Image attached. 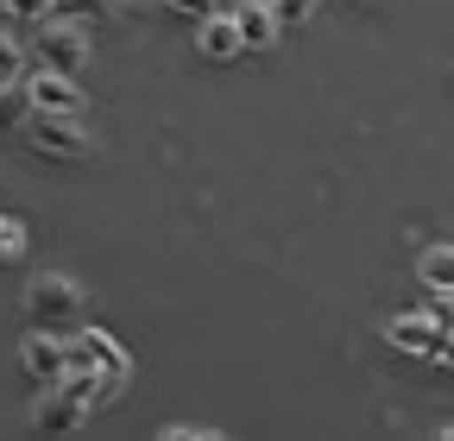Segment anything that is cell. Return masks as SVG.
<instances>
[{"instance_id":"obj_14","label":"cell","mask_w":454,"mask_h":441,"mask_svg":"<svg viewBox=\"0 0 454 441\" xmlns=\"http://www.w3.org/2000/svg\"><path fill=\"white\" fill-rule=\"evenodd\" d=\"M51 19H70V26H101V19H107V0H51Z\"/></svg>"},{"instance_id":"obj_8","label":"cell","mask_w":454,"mask_h":441,"mask_svg":"<svg viewBox=\"0 0 454 441\" xmlns=\"http://www.w3.org/2000/svg\"><path fill=\"white\" fill-rule=\"evenodd\" d=\"M20 372L32 384H57L64 378V335H51V328H32L20 341Z\"/></svg>"},{"instance_id":"obj_9","label":"cell","mask_w":454,"mask_h":441,"mask_svg":"<svg viewBox=\"0 0 454 441\" xmlns=\"http://www.w3.org/2000/svg\"><path fill=\"white\" fill-rule=\"evenodd\" d=\"M196 50H202L208 64H234V58H240V32H234V13L208 7V13L196 19Z\"/></svg>"},{"instance_id":"obj_17","label":"cell","mask_w":454,"mask_h":441,"mask_svg":"<svg viewBox=\"0 0 454 441\" xmlns=\"http://www.w3.org/2000/svg\"><path fill=\"white\" fill-rule=\"evenodd\" d=\"M26 76V50H20V32L0 26V82H20Z\"/></svg>"},{"instance_id":"obj_10","label":"cell","mask_w":454,"mask_h":441,"mask_svg":"<svg viewBox=\"0 0 454 441\" xmlns=\"http://www.w3.org/2000/svg\"><path fill=\"white\" fill-rule=\"evenodd\" d=\"M234 13V32H240V50H271L284 32H278V19H271V7L265 0H247V7H227Z\"/></svg>"},{"instance_id":"obj_5","label":"cell","mask_w":454,"mask_h":441,"mask_svg":"<svg viewBox=\"0 0 454 441\" xmlns=\"http://www.w3.org/2000/svg\"><path fill=\"white\" fill-rule=\"evenodd\" d=\"M20 89H26V101H32V114H70V120H82V89H76V76H64V70H26L20 76Z\"/></svg>"},{"instance_id":"obj_1","label":"cell","mask_w":454,"mask_h":441,"mask_svg":"<svg viewBox=\"0 0 454 441\" xmlns=\"http://www.w3.org/2000/svg\"><path fill=\"white\" fill-rule=\"evenodd\" d=\"M82 309H89V297H82L76 278H64V271H38V278L26 284V321H32V328L64 335V328L82 321Z\"/></svg>"},{"instance_id":"obj_4","label":"cell","mask_w":454,"mask_h":441,"mask_svg":"<svg viewBox=\"0 0 454 441\" xmlns=\"http://www.w3.org/2000/svg\"><path fill=\"white\" fill-rule=\"evenodd\" d=\"M32 50H38V64H44V70L82 76V70H89V26L44 19V26H32Z\"/></svg>"},{"instance_id":"obj_3","label":"cell","mask_w":454,"mask_h":441,"mask_svg":"<svg viewBox=\"0 0 454 441\" xmlns=\"http://www.w3.org/2000/svg\"><path fill=\"white\" fill-rule=\"evenodd\" d=\"M20 139H26L32 158H51V164H89V158H95V139H89L82 120H70V114H26Z\"/></svg>"},{"instance_id":"obj_20","label":"cell","mask_w":454,"mask_h":441,"mask_svg":"<svg viewBox=\"0 0 454 441\" xmlns=\"http://www.w3.org/2000/svg\"><path fill=\"white\" fill-rule=\"evenodd\" d=\"M215 7H221V13H227V7H247V0H215Z\"/></svg>"},{"instance_id":"obj_11","label":"cell","mask_w":454,"mask_h":441,"mask_svg":"<svg viewBox=\"0 0 454 441\" xmlns=\"http://www.w3.org/2000/svg\"><path fill=\"white\" fill-rule=\"evenodd\" d=\"M417 284H429V290H454V246H448V240H435V246L417 252Z\"/></svg>"},{"instance_id":"obj_6","label":"cell","mask_w":454,"mask_h":441,"mask_svg":"<svg viewBox=\"0 0 454 441\" xmlns=\"http://www.w3.org/2000/svg\"><path fill=\"white\" fill-rule=\"evenodd\" d=\"M38 435H76L82 422H89V404L82 398H70L64 384H44V391L32 398V416H26Z\"/></svg>"},{"instance_id":"obj_16","label":"cell","mask_w":454,"mask_h":441,"mask_svg":"<svg viewBox=\"0 0 454 441\" xmlns=\"http://www.w3.org/2000/svg\"><path fill=\"white\" fill-rule=\"evenodd\" d=\"M265 7H271L278 32H297V26H309V19H316V7H322V0H265Z\"/></svg>"},{"instance_id":"obj_12","label":"cell","mask_w":454,"mask_h":441,"mask_svg":"<svg viewBox=\"0 0 454 441\" xmlns=\"http://www.w3.org/2000/svg\"><path fill=\"white\" fill-rule=\"evenodd\" d=\"M0 19H7L13 32H32L51 19V0H0Z\"/></svg>"},{"instance_id":"obj_13","label":"cell","mask_w":454,"mask_h":441,"mask_svg":"<svg viewBox=\"0 0 454 441\" xmlns=\"http://www.w3.org/2000/svg\"><path fill=\"white\" fill-rule=\"evenodd\" d=\"M26 114H32L26 89H20V82H0V133H20V127H26Z\"/></svg>"},{"instance_id":"obj_7","label":"cell","mask_w":454,"mask_h":441,"mask_svg":"<svg viewBox=\"0 0 454 441\" xmlns=\"http://www.w3.org/2000/svg\"><path fill=\"white\" fill-rule=\"evenodd\" d=\"M435 341H454V328L435 321V315L404 309V315H391V321H385V347H397V353H423V360H429Z\"/></svg>"},{"instance_id":"obj_21","label":"cell","mask_w":454,"mask_h":441,"mask_svg":"<svg viewBox=\"0 0 454 441\" xmlns=\"http://www.w3.org/2000/svg\"><path fill=\"white\" fill-rule=\"evenodd\" d=\"M348 7H360V13H366V7H379V0H348Z\"/></svg>"},{"instance_id":"obj_18","label":"cell","mask_w":454,"mask_h":441,"mask_svg":"<svg viewBox=\"0 0 454 441\" xmlns=\"http://www.w3.org/2000/svg\"><path fill=\"white\" fill-rule=\"evenodd\" d=\"M164 441H221L215 429H196V422H170V429H158Z\"/></svg>"},{"instance_id":"obj_2","label":"cell","mask_w":454,"mask_h":441,"mask_svg":"<svg viewBox=\"0 0 454 441\" xmlns=\"http://www.w3.org/2000/svg\"><path fill=\"white\" fill-rule=\"evenodd\" d=\"M64 372H95V378H107V384H127L133 378V360H127V347L107 335V328H64Z\"/></svg>"},{"instance_id":"obj_19","label":"cell","mask_w":454,"mask_h":441,"mask_svg":"<svg viewBox=\"0 0 454 441\" xmlns=\"http://www.w3.org/2000/svg\"><path fill=\"white\" fill-rule=\"evenodd\" d=\"M158 7H164V13H177V19H202L215 0H158Z\"/></svg>"},{"instance_id":"obj_15","label":"cell","mask_w":454,"mask_h":441,"mask_svg":"<svg viewBox=\"0 0 454 441\" xmlns=\"http://www.w3.org/2000/svg\"><path fill=\"white\" fill-rule=\"evenodd\" d=\"M26 246H32L26 220H20V214H0V265H20V259H26Z\"/></svg>"}]
</instances>
